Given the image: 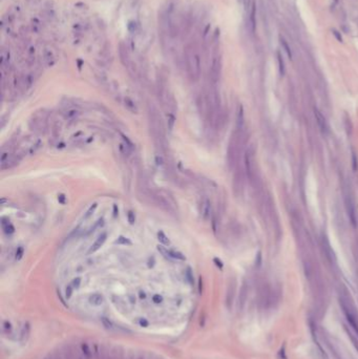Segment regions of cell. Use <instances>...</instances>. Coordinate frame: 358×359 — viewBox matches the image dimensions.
Here are the masks:
<instances>
[{
  "label": "cell",
  "instance_id": "obj_1",
  "mask_svg": "<svg viewBox=\"0 0 358 359\" xmlns=\"http://www.w3.org/2000/svg\"><path fill=\"white\" fill-rule=\"evenodd\" d=\"M148 120H149V128L153 142L164 156L168 149L164 122H163V119L159 110L153 105H150L148 108Z\"/></svg>",
  "mask_w": 358,
  "mask_h": 359
},
{
  "label": "cell",
  "instance_id": "obj_2",
  "mask_svg": "<svg viewBox=\"0 0 358 359\" xmlns=\"http://www.w3.org/2000/svg\"><path fill=\"white\" fill-rule=\"evenodd\" d=\"M185 61L189 78L192 81H198L201 76V59L196 52V48L192 44L186 47Z\"/></svg>",
  "mask_w": 358,
  "mask_h": 359
},
{
  "label": "cell",
  "instance_id": "obj_3",
  "mask_svg": "<svg viewBox=\"0 0 358 359\" xmlns=\"http://www.w3.org/2000/svg\"><path fill=\"white\" fill-rule=\"evenodd\" d=\"M151 204L157 205L161 209L166 211L169 214H175L176 210V203L175 198L165 190H153Z\"/></svg>",
  "mask_w": 358,
  "mask_h": 359
},
{
  "label": "cell",
  "instance_id": "obj_4",
  "mask_svg": "<svg viewBox=\"0 0 358 359\" xmlns=\"http://www.w3.org/2000/svg\"><path fill=\"white\" fill-rule=\"evenodd\" d=\"M30 128L38 134H43L47 128V114L44 110L36 111L30 121Z\"/></svg>",
  "mask_w": 358,
  "mask_h": 359
},
{
  "label": "cell",
  "instance_id": "obj_5",
  "mask_svg": "<svg viewBox=\"0 0 358 359\" xmlns=\"http://www.w3.org/2000/svg\"><path fill=\"white\" fill-rule=\"evenodd\" d=\"M346 201V209L348 212V215H349V218L351 221V224L353 225V227L356 228L357 226V221H356V213H355V206L353 201L351 200L350 197H346L344 198Z\"/></svg>",
  "mask_w": 358,
  "mask_h": 359
},
{
  "label": "cell",
  "instance_id": "obj_6",
  "mask_svg": "<svg viewBox=\"0 0 358 359\" xmlns=\"http://www.w3.org/2000/svg\"><path fill=\"white\" fill-rule=\"evenodd\" d=\"M200 212H201V215H202V217H203V220L207 221L209 217H210L211 204H210V201H209L206 197H203V200H202V202H201Z\"/></svg>",
  "mask_w": 358,
  "mask_h": 359
},
{
  "label": "cell",
  "instance_id": "obj_7",
  "mask_svg": "<svg viewBox=\"0 0 358 359\" xmlns=\"http://www.w3.org/2000/svg\"><path fill=\"white\" fill-rule=\"evenodd\" d=\"M106 239H107V232H102L100 235L98 236V238L95 241V243L93 244V245H91V248H89L88 254L95 253L96 251H98L99 249H100L101 247L104 245V243L106 241Z\"/></svg>",
  "mask_w": 358,
  "mask_h": 359
},
{
  "label": "cell",
  "instance_id": "obj_8",
  "mask_svg": "<svg viewBox=\"0 0 358 359\" xmlns=\"http://www.w3.org/2000/svg\"><path fill=\"white\" fill-rule=\"evenodd\" d=\"M158 249H159V251H161L163 254H165L164 256H166V257H168V258L179 259V261H185V259H186L185 255H183V254L181 253V252H179V251H175V250H167V251H165L164 249H163L162 247H160V246L158 247Z\"/></svg>",
  "mask_w": 358,
  "mask_h": 359
},
{
  "label": "cell",
  "instance_id": "obj_9",
  "mask_svg": "<svg viewBox=\"0 0 358 359\" xmlns=\"http://www.w3.org/2000/svg\"><path fill=\"white\" fill-rule=\"evenodd\" d=\"M314 113H315V118L317 120V124H318L319 128H320V130L323 132H328V124H327V121L326 119H324V117L323 114H320V111L318 110V109H314Z\"/></svg>",
  "mask_w": 358,
  "mask_h": 359
},
{
  "label": "cell",
  "instance_id": "obj_10",
  "mask_svg": "<svg viewBox=\"0 0 358 359\" xmlns=\"http://www.w3.org/2000/svg\"><path fill=\"white\" fill-rule=\"evenodd\" d=\"M30 329H32V328H30V323L29 321L23 323V325H22V328H21V331H20V335H19L20 341H21V342L24 343L27 341V339H29V337H30Z\"/></svg>",
  "mask_w": 358,
  "mask_h": 359
},
{
  "label": "cell",
  "instance_id": "obj_11",
  "mask_svg": "<svg viewBox=\"0 0 358 359\" xmlns=\"http://www.w3.org/2000/svg\"><path fill=\"white\" fill-rule=\"evenodd\" d=\"M63 117H64L65 120H68V121H73L75 120L77 117L80 114V111L77 108H66L64 111L62 113Z\"/></svg>",
  "mask_w": 358,
  "mask_h": 359
},
{
  "label": "cell",
  "instance_id": "obj_12",
  "mask_svg": "<svg viewBox=\"0 0 358 359\" xmlns=\"http://www.w3.org/2000/svg\"><path fill=\"white\" fill-rule=\"evenodd\" d=\"M88 301L91 305H95V307H98V305H101L104 302V297H103V295H101L99 293H95V294L89 296Z\"/></svg>",
  "mask_w": 358,
  "mask_h": 359
},
{
  "label": "cell",
  "instance_id": "obj_13",
  "mask_svg": "<svg viewBox=\"0 0 358 359\" xmlns=\"http://www.w3.org/2000/svg\"><path fill=\"white\" fill-rule=\"evenodd\" d=\"M124 106L127 110L130 111V113H132V114H138V111H139L138 106L135 105V103L130 98H128V97H126V98L124 99Z\"/></svg>",
  "mask_w": 358,
  "mask_h": 359
},
{
  "label": "cell",
  "instance_id": "obj_14",
  "mask_svg": "<svg viewBox=\"0 0 358 359\" xmlns=\"http://www.w3.org/2000/svg\"><path fill=\"white\" fill-rule=\"evenodd\" d=\"M219 60L214 59L213 62H212V66H211V77H212V80L216 81L217 78H219Z\"/></svg>",
  "mask_w": 358,
  "mask_h": 359
},
{
  "label": "cell",
  "instance_id": "obj_15",
  "mask_svg": "<svg viewBox=\"0 0 358 359\" xmlns=\"http://www.w3.org/2000/svg\"><path fill=\"white\" fill-rule=\"evenodd\" d=\"M61 130H62V124H61V122L59 121H55L52 126V134H53V137L55 139H57L60 137L61 134Z\"/></svg>",
  "mask_w": 358,
  "mask_h": 359
},
{
  "label": "cell",
  "instance_id": "obj_16",
  "mask_svg": "<svg viewBox=\"0 0 358 359\" xmlns=\"http://www.w3.org/2000/svg\"><path fill=\"white\" fill-rule=\"evenodd\" d=\"M81 352H82V356L84 359H91V356H93V352H91V348L86 342H83L81 345Z\"/></svg>",
  "mask_w": 358,
  "mask_h": 359
},
{
  "label": "cell",
  "instance_id": "obj_17",
  "mask_svg": "<svg viewBox=\"0 0 358 359\" xmlns=\"http://www.w3.org/2000/svg\"><path fill=\"white\" fill-rule=\"evenodd\" d=\"M1 225H2V229H3V232L6 234H9L10 235V234H13L15 232V228H14V226L10 223V220L7 221H4V218H2Z\"/></svg>",
  "mask_w": 358,
  "mask_h": 359
},
{
  "label": "cell",
  "instance_id": "obj_18",
  "mask_svg": "<svg viewBox=\"0 0 358 359\" xmlns=\"http://www.w3.org/2000/svg\"><path fill=\"white\" fill-rule=\"evenodd\" d=\"M101 321H102V325H103V327L105 328L106 330H109V331H114L116 329V325H114V322L111 321L109 318L107 317H101Z\"/></svg>",
  "mask_w": 358,
  "mask_h": 359
},
{
  "label": "cell",
  "instance_id": "obj_19",
  "mask_svg": "<svg viewBox=\"0 0 358 359\" xmlns=\"http://www.w3.org/2000/svg\"><path fill=\"white\" fill-rule=\"evenodd\" d=\"M158 239L162 245L164 246H169L170 245V241L168 238V236L163 232V231H159L158 232Z\"/></svg>",
  "mask_w": 358,
  "mask_h": 359
},
{
  "label": "cell",
  "instance_id": "obj_20",
  "mask_svg": "<svg viewBox=\"0 0 358 359\" xmlns=\"http://www.w3.org/2000/svg\"><path fill=\"white\" fill-rule=\"evenodd\" d=\"M175 117L173 113H169L167 114V126H168V130L169 131H172L173 130V127H175Z\"/></svg>",
  "mask_w": 358,
  "mask_h": 359
},
{
  "label": "cell",
  "instance_id": "obj_21",
  "mask_svg": "<svg viewBox=\"0 0 358 359\" xmlns=\"http://www.w3.org/2000/svg\"><path fill=\"white\" fill-rule=\"evenodd\" d=\"M97 207H98V204H97V203H94L93 205H91V207H89L88 209H87V211L85 212V214H84V216H83V220H84V221L88 220V218L91 217V216L95 213V211H96Z\"/></svg>",
  "mask_w": 358,
  "mask_h": 359
},
{
  "label": "cell",
  "instance_id": "obj_22",
  "mask_svg": "<svg viewBox=\"0 0 358 359\" xmlns=\"http://www.w3.org/2000/svg\"><path fill=\"white\" fill-rule=\"evenodd\" d=\"M12 330H13L12 323L9 320H4L3 323H2V332L6 335H10L12 333Z\"/></svg>",
  "mask_w": 358,
  "mask_h": 359
},
{
  "label": "cell",
  "instance_id": "obj_23",
  "mask_svg": "<svg viewBox=\"0 0 358 359\" xmlns=\"http://www.w3.org/2000/svg\"><path fill=\"white\" fill-rule=\"evenodd\" d=\"M250 22H251L252 30L254 32V30H255V4H253V6H252L251 15H250Z\"/></svg>",
  "mask_w": 358,
  "mask_h": 359
},
{
  "label": "cell",
  "instance_id": "obj_24",
  "mask_svg": "<svg viewBox=\"0 0 358 359\" xmlns=\"http://www.w3.org/2000/svg\"><path fill=\"white\" fill-rule=\"evenodd\" d=\"M23 253H24L23 247H22V246H19V247L17 248L16 253H15V259H16L17 261H20V259L22 258V256H23Z\"/></svg>",
  "mask_w": 358,
  "mask_h": 359
},
{
  "label": "cell",
  "instance_id": "obj_25",
  "mask_svg": "<svg viewBox=\"0 0 358 359\" xmlns=\"http://www.w3.org/2000/svg\"><path fill=\"white\" fill-rule=\"evenodd\" d=\"M277 58H278V64H280V75L284 76V75H285V64H284L283 57L280 56V53L277 54Z\"/></svg>",
  "mask_w": 358,
  "mask_h": 359
},
{
  "label": "cell",
  "instance_id": "obj_26",
  "mask_svg": "<svg viewBox=\"0 0 358 359\" xmlns=\"http://www.w3.org/2000/svg\"><path fill=\"white\" fill-rule=\"evenodd\" d=\"M116 244H118V245H131V241H129L128 238H126V237H123V236H120L119 238H118V241H116Z\"/></svg>",
  "mask_w": 358,
  "mask_h": 359
},
{
  "label": "cell",
  "instance_id": "obj_27",
  "mask_svg": "<svg viewBox=\"0 0 358 359\" xmlns=\"http://www.w3.org/2000/svg\"><path fill=\"white\" fill-rule=\"evenodd\" d=\"M127 218H128V221L130 225H134L135 221V213L132 212V211H129L128 213H127Z\"/></svg>",
  "mask_w": 358,
  "mask_h": 359
},
{
  "label": "cell",
  "instance_id": "obj_28",
  "mask_svg": "<svg viewBox=\"0 0 358 359\" xmlns=\"http://www.w3.org/2000/svg\"><path fill=\"white\" fill-rule=\"evenodd\" d=\"M282 43H283V46H284V48H285L286 53H287L289 57L291 58V57H292V54H291V50H290V47H289L288 43L286 42V40H284V39H282Z\"/></svg>",
  "mask_w": 358,
  "mask_h": 359
},
{
  "label": "cell",
  "instance_id": "obj_29",
  "mask_svg": "<svg viewBox=\"0 0 358 359\" xmlns=\"http://www.w3.org/2000/svg\"><path fill=\"white\" fill-rule=\"evenodd\" d=\"M73 291H74V288L71 285H68L67 287H66V290H65V296L66 298H70L71 294H73Z\"/></svg>",
  "mask_w": 358,
  "mask_h": 359
},
{
  "label": "cell",
  "instance_id": "obj_30",
  "mask_svg": "<svg viewBox=\"0 0 358 359\" xmlns=\"http://www.w3.org/2000/svg\"><path fill=\"white\" fill-rule=\"evenodd\" d=\"M70 285L73 286L74 289H78V288L80 287V285H81V278H80V277H77V278H75L73 281H71Z\"/></svg>",
  "mask_w": 358,
  "mask_h": 359
},
{
  "label": "cell",
  "instance_id": "obj_31",
  "mask_svg": "<svg viewBox=\"0 0 358 359\" xmlns=\"http://www.w3.org/2000/svg\"><path fill=\"white\" fill-rule=\"evenodd\" d=\"M152 300H153V302H155V304H161V302L163 301V297L161 296V295H159V294H155V295H153Z\"/></svg>",
  "mask_w": 358,
  "mask_h": 359
},
{
  "label": "cell",
  "instance_id": "obj_32",
  "mask_svg": "<svg viewBox=\"0 0 358 359\" xmlns=\"http://www.w3.org/2000/svg\"><path fill=\"white\" fill-rule=\"evenodd\" d=\"M58 202L61 204V205H64L66 203V197L64 194H59L58 195Z\"/></svg>",
  "mask_w": 358,
  "mask_h": 359
},
{
  "label": "cell",
  "instance_id": "obj_33",
  "mask_svg": "<svg viewBox=\"0 0 358 359\" xmlns=\"http://www.w3.org/2000/svg\"><path fill=\"white\" fill-rule=\"evenodd\" d=\"M139 323H140V325H142V327H144V328H146V327L149 325V322H148L147 320L145 319V318H140Z\"/></svg>",
  "mask_w": 358,
  "mask_h": 359
},
{
  "label": "cell",
  "instance_id": "obj_34",
  "mask_svg": "<svg viewBox=\"0 0 358 359\" xmlns=\"http://www.w3.org/2000/svg\"><path fill=\"white\" fill-rule=\"evenodd\" d=\"M353 169L354 170L357 169V162H356V157H355V154H353Z\"/></svg>",
  "mask_w": 358,
  "mask_h": 359
},
{
  "label": "cell",
  "instance_id": "obj_35",
  "mask_svg": "<svg viewBox=\"0 0 358 359\" xmlns=\"http://www.w3.org/2000/svg\"><path fill=\"white\" fill-rule=\"evenodd\" d=\"M140 298H141V299L146 298V293H145L144 291H140Z\"/></svg>",
  "mask_w": 358,
  "mask_h": 359
},
{
  "label": "cell",
  "instance_id": "obj_36",
  "mask_svg": "<svg viewBox=\"0 0 358 359\" xmlns=\"http://www.w3.org/2000/svg\"><path fill=\"white\" fill-rule=\"evenodd\" d=\"M214 261L216 263V266H219V268H222V267H223V264H222V261H219V259L214 258Z\"/></svg>",
  "mask_w": 358,
  "mask_h": 359
},
{
  "label": "cell",
  "instance_id": "obj_37",
  "mask_svg": "<svg viewBox=\"0 0 358 359\" xmlns=\"http://www.w3.org/2000/svg\"><path fill=\"white\" fill-rule=\"evenodd\" d=\"M333 32H334V33H333V34H334V35H335V36H336L337 38H338V40H339V41H341V37H339V36H338V35H337V32H336V30H333Z\"/></svg>",
  "mask_w": 358,
  "mask_h": 359
},
{
  "label": "cell",
  "instance_id": "obj_38",
  "mask_svg": "<svg viewBox=\"0 0 358 359\" xmlns=\"http://www.w3.org/2000/svg\"><path fill=\"white\" fill-rule=\"evenodd\" d=\"M114 210H115V216H117L118 212H117V206H116V205L114 206Z\"/></svg>",
  "mask_w": 358,
  "mask_h": 359
},
{
  "label": "cell",
  "instance_id": "obj_39",
  "mask_svg": "<svg viewBox=\"0 0 358 359\" xmlns=\"http://www.w3.org/2000/svg\"><path fill=\"white\" fill-rule=\"evenodd\" d=\"M44 359H54V358H53V356H48V357H45Z\"/></svg>",
  "mask_w": 358,
  "mask_h": 359
},
{
  "label": "cell",
  "instance_id": "obj_40",
  "mask_svg": "<svg viewBox=\"0 0 358 359\" xmlns=\"http://www.w3.org/2000/svg\"><path fill=\"white\" fill-rule=\"evenodd\" d=\"M138 359H144V357H143V356H139V357H138Z\"/></svg>",
  "mask_w": 358,
  "mask_h": 359
}]
</instances>
